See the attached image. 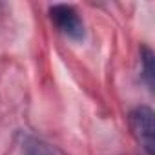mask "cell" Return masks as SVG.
I'll return each instance as SVG.
<instances>
[{"label": "cell", "mask_w": 155, "mask_h": 155, "mask_svg": "<svg viewBox=\"0 0 155 155\" xmlns=\"http://www.w3.org/2000/svg\"><path fill=\"white\" fill-rule=\"evenodd\" d=\"M53 26L69 40L82 42L86 38V26L82 17L69 4H53L48 9Z\"/></svg>", "instance_id": "obj_1"}, {"label": "cell", "mask_w": 155, "mask_h": 155, "mask_svg": "<svg viewBox=\"0 0 155 155\" xmlns=\"http://www.w3.org/2000/svg\"><path fill=\"white\" fill-rule=\"evenodd\" d=\"M130 128L146 155H153V110L150 106H137L130 111Z\"/></svg>", "instance_id": "obj_2"}, {"label": "cell", "mask_w": 155, "mask_h": 155, "mask_svg": "<svg viewBox=\"0 0 155 155\" xmlns=\"http://www.w3.org/2000/svg\"><path fill=\"white\" fill-rule=\"evenodd\" d=\"M22 153L24 155H55V151L49 148V144H46L44 140H40L38 137H33V135L22 137Z\"/></svg>", "instance_id": "obj_3"}, {"label": "cell", "mask_w": 155, "mask_h": 155, "mask_svg": "<svg viewBox=\"0 0 155 155\" xmlns=\"http://www.w3.org/2000/svg\"><path fill=\"white\" fill-rule=\"evenodd\" d=\"M140 64H142V79L148 86L150 91H153V75H155V68H153V51L148 46H142L140 49Z\"/></svg>", "instance_id": "obj_4"}]
</instances>
